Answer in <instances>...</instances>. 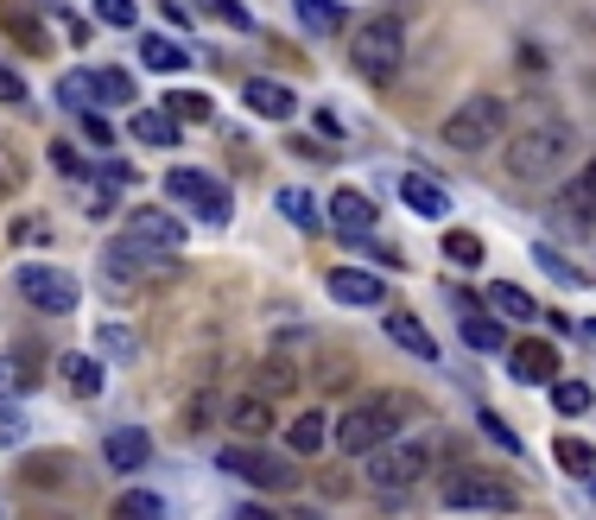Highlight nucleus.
Listing matches in <instances>:
<instances>
[{
  "instance_id": "1",
  "label": "nucleus",
  "mask_w": 596,
  "mask_h": 520,
  "mask_svg": "<svg viewBox=\"0 0 596 520\" xmlns=\"http://www.w3.org/2000/svg\"><path fill=\"white\" fill-rule=\"evenodd\" d=\"M571 153H577V128H571L565 115H540V121L514 128L501 165H508L514 184H540V178H552V172H565Z\"/></svg>"
},
{
  "instance_id": "2",
  "label": "nucleus",
  "mask_w": 596,
  "mask_h": 520,
  "mask_svg": "<svg viewBox=\"0 0 596 520\" xmlns=\"http://www.w3.org/2000/svg\"><path fill=\"white\" fill-rule=\"evenodd\" d=\"M425 476H438V438H432V432L388 438L381 451H368L362 457V483L375 495H413Z\"/></svg>"
},
{
  "instance_id": "3",
  "label": "nucleus",
  "mask_w": 596,
  "mask_h": 520,
  "mask_svg": "<svg viewBox=\"0 0 596 520\" xmlns=\"http://www.w3.org/2000/svg\"><path fill=\"white\" fill-rule=\"evenodd\" d=\"M400 419H407L400 393H362V400L343 407V419H330V444L349 451V457H368V451H381L388 438H400Z\"/></svg>"
},
{
  "instance_id": "4",
  "label": "nucleus",
  "mask_w": 596,
  "mask_h": 520,
  "mask_svg": "<svg viewBox=\"0 0 596 520\" xmlns=\"http://www.w3.org/2000/svg\"><path fill=\"white\" fill-rule=\"evenodd\" d=\"M349 64L362 71L368 83H393L400 77V64H407V26L400 20H362V26L349 32Z\"/></svg>"
},
{
  "instance_id": "5",
  "label": "nucleus",
  "mask_w": 596,
  "mask_h": 520,
  "mask_svg": "<svg viewBox=\"0 0 596 520\" xmlns=\"http://www.w3.org/2000/svg\"><path fill=\"white\" fill-rule=\"evenodd\" d=\"M501 128H508V102L501 96H464V102L444 115V147L451 153H489L495 140H501Z\"/></svg>"
},
{
  "instance_id": "6",
  "label": "nucleus",
  "mask_w": 596,
  "mask_h": 520,
  "mask_svg": "<svg viewBox=\"0 0 596 520\" xmlns=\"http://www.w3.org/2000/svg\"><path fill=\"white\" fill-rule=\"evenodd\" d=\"M216 469L254 483V489H292V483H299V457H292V451H267V444H223V451H216Z\"/></svg>"
},
{
  "instance_id": "7",
  "label": "nucleus",
  "mask_w": 596,
  "mask_h": 520,
  "mask_svg": "<svg viewBox=\"0 0 596 520\" xmlns=\"http://www.w3.org/2000/svg\"><path fill=\"white\" fill-rule=\"evenodd\" d=\"M444 508H464V514H514L520 495L508 476L495 469H451L444 476Z\"/></svg>"
},
{
  "instance_id": "8",
  "label": "nucleus",
  "mask_w": 596,
  "mask_h": 520,
  "mask_svg": "<svg viewBox=\"0 0 596 520\" xmlns=\"http://www.w3.org/2000/svg\"><path fill=\"white\" fill-rule=\"evenodd\" d=\"M115 241H121L128 254H140L147 267H159V260H172V254L184 248V223L172 216V209L140 204V209L128 216V223H121V235H115Z\"/></svg>"
},
{
  "instance_id": "9",
  "label": "nucleus",
  "mask_w": 596,
  "mask_h": 520,
  "mask_svg": "<svg viewBox=\"0 0 596 520\" xmlns=\"http://www.w3.org/2000/svg\"><path fill=\"white\" fill-rule=\"evenodd\" d=\"M20 299H26L32 312H45V317H71L83 305V286H77V273L32 260V267H20Z\"/></svg>"
},
{
  "instance_id": "10",
  "label": "nucleus",
  "mask_w": 596,
  "mask_h": 520,
  "mask_svg": "<svg viewBox=\"0 0 596 520\" xmlns=\"http://www.w3.org/2000/svg\"><path fill=\"white\" fill-rule=\"evenodd\" d=\"M165 191H172V197H178L184 209H197V216H204L209 229H223V223L235 216V197L223 191V178H216V172L178 165V172H165Z\"/></svg>"
},
{
  "instance_id": "11",
  "label": "nucleus",
  "mask_w": 596,
  "mask_h": 520,
  "mask_svg": "<svg viewBox=\"0 0 596 520\" xmlns=\"http://www.w3.org/2000/svg\"><path fill=\"white\" fill-rule=\"evenodd\" d=\"M596 223V159H584L577 172H565V184L552 191V229L584 235Z\"/></svg>"
},
{
  "instance_id": "12",
  "label": "nucleus",
  "mask_w": 596,
  "mask_h": 520,
  "mask_svg": "<svg viewBox=\"0 0 596 520\" xmlns=\"http://www.w3.org/2000/svg\"><path fill=\"white\" fill-rule=\"evenodd\" d=\"M508 375H514L520 388H552V381H559V343L514 337L508 343Z\"/></svg>"
},
{
  "instance_id": "13",
  "label": "nucleus",
  "mask_w": 596,
  "mask_h": 520,
  "mask_svg": "<svg viewBox=\"0 0 596 520\" xmlns=\"http://www.w3.org/2000/svg\"><path fill=\"white\" fill-rule=\"evenodd\" d=\"M324 286H330V299L349 305V312H375V305H388V280L368 273V267H337Z\"/></svg>"
},
{
  "instance_id": "14",
  "label": "nucleus",
  "mask_w": 596,
  "mask_h": 520,
  "mask_svg": "<svg viewBox=\"0 0 596 520\" xmlns=\"http://www.w3.org/2000/svg\"><path fill=\"white\" fill-rule=\"evenodd\" d=\"M324 216H330V229H337V235H349V241H368V235H375V223H381L375 197L349 191V184H343L337 197H330V209H324Z\"/></svg>"
},
{
  "instance_id": "15",
  "label": "nucleus",
  "mask_w": 596,
  "mask_h": 520,
  "mask_svg": "<svg viewBox=\"0 0 596 520\" xmlns=\"http://www.w3.org/2000/svg\"><path fill=\"white\" fill-rule=\"evenodd\" d=\"M147 457H153V438L140 432V425H115L102 438V464L121 469V476H133V469H147Z\"/></svg>"
},
{
  "instance_id": "16",
  "label": "nucleus",
  "mask_w": 596,
  "mask_h": 520,
  "mask_svg": "<svg viewBox=\"0 0 596 520\" xmlns=\"http://www.w3.org/2000/svg\"><path fill=\"white\" fill-rule=\"evenodd\" d=\"M241 102L254 108L260 121H292V115H299V96H292L285 83H273V77H248L241 83Z\"/></svg>"
},
{
  "instance_id": "17",
  "label": "nucleus",
  "mask_w": 596,
  "mask_h": 520,
  "mask_svg": "<svg viewBox=\"0 0 596 520\" xmlns=\"http://www.w3.org/2000/svg\"><path fill=\"white\" fill-rule=\"evenodd\" d=\"M388 343L393 349H407L413 362H438V337H432L413 312H388Z\"/></svg>"
},
{
  "instance_id": "18",
  "label": "nucleus",
  "mask_w": 596,
  "mask_h": 520,
  "mask_svg": "<svg viewBox=\"0 0 596 520\" xmlns=\"http://www.w3.org/2000/svg\"><path fill=\"white\" fill-rule=\"evenodd\" d=\"M229 432H235V444H260L267 432H273V407L260 400V393H241L229 407Z\"/></svg>"
},
{
  "instance_id": "19",
  "label": "nucleus",
  "mask_w": 596,
  "mask_h": 520,
  "mask_svg": "<svg viewBox=\"0 0 596 520\" xmlns=\"http://www.w3.org/2000/svg\"><path fill=\"white\" fill-rule=\"evenodd\" d=\"M57 375H64V388L77 393V400H96V393L108 388V368L96 362V356H83V349H71V356H57Z\"/></svg>"
},
{
  "instance_id": "20",
  "label": "nucleus",
  "mask_w": 596,
  "mask_h": 520,
  "mask_svg": "<svg viewBox=\"0 0 596 520\" xmlns=\"http://www.w3.org/2000/svg\"><path fill=\"white\" fill-rule=\"evenodd\" d=\"M83 83H89V102L96 108H128L133 102V77L121 64H96V71H83Z\"/></svg>"
},
{
  "instance_id": "21",
  "label": "nucleus",
  "mask_w": 596,
  "mask_h": 520,
  "mask_svg": "<svg viewBox=\"0 0 596 520\" xmlns=\"http://www.w3.org/2000/svg\"><path fill=\"white\" fill-rule=\"evenodd\" d=\"M128 133L140 140V147H153V153H172V147L184 140V128L165 115V108H140V115L128 121Z\"/></svg>"
},
{
  "instance_id": "22",
  "label": "nucleus",
  "mask_w": 596,
  "mask_h": 520,
  "mask_svg": "<svg viewBox=\"0 0 596 520\" xmlns=\"http://www.w3.org/2000/svg\"><path fill=\"white\" fill-rule=\"evenodd\" d=\"M324 444H330V413H317V407H305V413L285 425V451L292 457H317Z\"/></svg>"
},
{
  "instance_id": "23",
  "label": "nucleus",
  "mask_w": 596,
  "mask_h": 520,
  "mask_svg": "<svg viewBox=\"0 0 596 520\" xmlns=\"http://www.w3.org/2000/svg\"><path fill=\"white\" fill-rule=\"evenodd\" d=\"M400 204L419 209V216H451V191L432 184L425 172H400Z\"/></svg>"
},
{
  "instance_id": "24",
  "label": "nucleus",
  "mask_w": 596,
  "mask_h": 520,
  "mask_svg": "<svg viewBox=\"0 0 596 520\" xmlns=\"http://www.w3.org/2000/svg\"><path fill=\"white\" fill-rule=\"evenodd\" d=\"M273 209H280V216H285V223H292L299 235L330 229V223H324V209H317V197H312V191H299V184H285L280 197H273Z\"/></svg>"
},
{
  "instance_id": "25",
  "label": "nucleus",
  "mask_w": 596,
  "mask_h": 520,
  "mask_svg": "<svg viewBox=\"0 0 596 520\" xmlns=\"http://www.w3.org/2000/svg\"><path fill=\"white\" fill-rule=\"evenodd\" d=\"M489 317H508V324H540V305H533V292H527V286L495 280V286H489Z\"/></svg>"
},
{
  "instance_id": "26",
  "label": "nucleus",
  "mask_w": 596,
  "mask_h": 520,
  "mask_svg": "<svg viewBox=\"0 0 596 520\" xmlns=\"http://www.w3.org/2000/svg\"><path fill=\"white\" fill-rule=\"evenodd\" d=\"M292 13H299V26L312 32V39H337L343 20H349L337 0H292Z\"/></svg>"
},
{
  "instance_id": "27",
  "label": "nucleus",
  "mask_w": 596,
  "mask_h": 520,
  "mask_svg": "<svg viewBox=\"0 0 596 520\" xmlns=\"http://www.w3.org/2000/svg\"><path fill=\"white\" fill-rule=\"evenodd\" d=\"M140 64H147V71H159V77H178V71H191L184 45L159 39V32H147V39H140Z\"/></svg>"
},
{
  "instance_id": "28",
  "label": "nucleus",
  "mask_w": 596,
  "mask_h": 520,
  "mask_svg": "<svg viewBox=\"0 0 596 520\" xmlns=\"http://www.w3.org/2000/svg\"><path fill=\"white\" fill-rule=\"evenodd\" d=\"M464 343L469 349H483V356H501V349H508V324L489 317V312H469L464 317Z\"/></svg>"
},
{
  "instance_id": "29",
  "label": "nucleus",
  "mask_w": 596,
  "mask_h": 520,
  "mask_svg": "<svg viewBox=\"0 0 596 520\" xmlns=\"http://www.w3.org/2000/svg\"><path fill=\"white\" fill-rule=\"evenodd\" d=\"M552 464L565 469V476H577V483H590V476H596V451L565 432V438H552Z\"/></svg>"
},
{
  "instance_id": "30",
  "label": "nucleus",
  "mask_w": 596,
  "mask_h": 520,
  "mask_svg": "<svg viewBox=\"0 0 596 520\" xmlns=\"http://www.w3.org/2000/svg\"><path fill=\"white\" fill-rule=\"evenodd\" d=\"M108 520H172V508L153 489H128V495H115V514Z\"/></svg>"
},
{
  "instance_id": "31",
  "label": "nucleus",
  "mask_w": 596,
  "mask_h": 520,
  "mask_svg": "<svg viewBox=\"0 0 596 520\" xmlns=\"http://www.w3.org/2000/svg\"><path fill=\"white\" fill-rule=\"evenodd\" d=\"M26 178H32V159L20 153L7 133H0V197H20V191H26Z\"/></svg>"
},
{
  "instance_id": "32",
  "label": "nucleus",
  "mask_w": 596,
  "mask_h": 520,
  "mask_svg": "<svg viewBox=\"0 0 596 520\" xmlns=\"http://www.w3.org/2000/svg\"><path fill=\"white\" fill-rule=\"evenodd\" d=\"M64 469H71V457H64V451H45V457H26V464H20V483H32V489H57V483H71Z\"/></svg>"
},
{
  "instance_id": "33",
  "label": "nucleus",
  "mask_w": 596,
  "mask_h": 520,
  "mask_svg": "<svg viewBox=\"0 0 596 520\" xmlns=\"http://www.w3.org/2000/svg\"><path fill=\"white\" fill-rule=\"evenodd\" d=\"M102 273H108V286H115V292H128L133 280H140V273H153V267H147V260H140V254H128V248L115 241V248H108V254H102Z\"/></svg>"
},
{
  "instance_id": "34",
  "label": "nucleus",
  "mask_w": 596,
  "mask_h": 520,
  "mask_svg": "<svg viewBox=\"0 0 596 520\" xmlns=\"http://www.w3.org/2000/svg\"><path fill=\"white\" fill-rule=\"evenodd\" d=\"M204 20H216V26L229 32H254V13H248V0H191Z\"/></svg>"
},
{
  "instance_id": "35",
  "label": "nucleus",
  "mask_w": 596,
  "mask_h": 520,
  "mask_svg": "<svg viewBox=\"0 0 596 520\" xmlns=\"http://www.w3.org/2000/svg\"><path fill=\"white\" fill-rule=\"evenodd\" d=\"M590 400H596L590 381H571V375H559V381H552V407H559L565 419H584V413H590Z\"/></svg>"
},
{
  "instance_id": "36",
  "label": "nucleus",
  "mask_w": 596,
  "mask_h": 520,
  "mask_svg": "<svg viewBox=\"0 0 596 520\" xmlns=\"http://www.w3.org/2000/svg\"><path fill=\"white\" fill-rule=\"evenodd\" d=\"M165 115H172V121H209V115H216V102H209L204 89H172V96H165Z\"/></svg>"
},
{
  "instance_id": "37",
  "label": "nucleus",
  "mask_w": 596,
  "mask_h": 520,
  "mask_svg": "<svg viewBox=\"0 0 596 520\" xmlns=\"http://www.w3.org/2000/svg\"><path fill=\"white\" fill-rule=\"evenodd\" d=\"M444 260H457V267H483V241L469 229H451L444 235Z\"/></svg>"
},
{
  "instance_id": "38",
  "label": "nucleus",
  "mask_w": 596,
  "mask_h": 520,
  "mask_svg": "<svg viewBox=\"0 0 596 520\" xmlns=\"http://www.w3.org/2000/svg\"><path fill=\"white\" fill-rule=\"evenodd\" d=\"M533 260H540V267H545V273H552V280H559V286H584V280H590V273H577V267H571L565 254H552L545 241H540V248H533Z\"/></svg>"
},
{
  "instance_id": "39",
  "label": "nucleus",
  "mask_w": 596,
  "mask_h": 520,
  "mask_svg": "<svg viewBox=\"0 0 596 520\" xmlns=\"http://www.w3.org/2000/svg\"><path fill=\"white\" fill-rule=\"evenodd\" d=\"M96 20L115 26V32H128L133 20H140V7H133V0H96Z\"/></svg>"
},
{
  "instance_id": "40",
  "label": "nucleus",
  "mask_w": 596,
  "mask_h": 520,
  "mask_svg": "<svg viewBox=\"0 0 596 520\" xmlns=\"http://www.w3.org/2000/svg\"><path fill=\"white\" fill-rule=\"evenodd\" d=\"M476 425H483V438H489V444H501L508 457H520V438L501 425V413H489V407H483V413H476Z\"/></svg>"
},
{
  "instance_id": "41",
  "label": "nucleus",
  "mask_w": 596,
  "mask_h": 520,
  "mask_svg": "<svg viewBox=\"0 0 596 520\" xmlns=\"http://www.w3.org/2000/svg\"><path fill=\"white\" fill-rule=\"evenodd\" d=\"M77 128H83V140H89L96 153H102V147H115V128L102 121V108H83V115H77Z\"/></svg>"
},
{
  "instance_id": "42",
  "label": "nucleus",
  "mask_w": 596,
  "mask_h": 520,
  "mask_svg": "<svg viewBox=\"0 0 596 520\" xmlns=\"http://www.w3.org/2000/svg\"><path fill=\"white\" fill-rule=\"evenodd\" d=\"M20 438H26V413H20L13 400H0V451H7V444H20Z\"/></svg>"
},
{
  "instance_id": "43",
  "label": "nucleus",
  "mask_w": 596,
  "mask_h": 520,
  "mask_svg": "<svg viewBox=\"0 0 596 520\" xmlns=\"http://www.w3.org/2000/svg\"><path fill=\"white\" fill-rule=\"evenodd\" d=\"M0 102H7V108H20V102H26V77H20L13 64H0Z\"/></svg>"
},
{
  "instance_id": "44",
  "label": "nucleus",
  "mask_w": 596,
  "mask_h": 520,
  "mask_svg": "<svg viewBox=\"0 0 596 520\" xmlns=\"http://www.w3.org/2000/svg\"><path fill=\"white\" fill-rule=\"evenodd\" d=\"M292 381H299V375H292L285 362H267V368H260V400H267V393H280V388H292Z\"/></svg>"
},
{
  "instance_id": "45",
  "label": "nucleus",
  "mask_w": 596,
  "mask_h": 520,
  "mask_svg": "<svg viewBox=\"0 0 596 520\" xmlns=\"http://www.w3.org/2000/svg\"><path fill=\"white\" fill-rule=\"evenodd\" d=\"M52 165L64 172V178H83V159H77V147H64V140H52Z\"/></svg>"
},
{
  "instance_id": "46",
  "label": "nucleus",
  "mask_w": 596,
  "mask_h": 520,
  "mask_svg": "<svg viewBox=\"0 0 596 520\" xmlns=\"http://www.w3.org/2000/svg\"><path fill=\"white\" fill-rule=\"evenodd\" d=\"M102 178H108V184H133L140 172H133L128 159H102Z\"/></svg>"
},
{
  "instance_id": "47",
  "label": "nucleus",
  "mask_w": 596,
  "mask_h": 520,
  "mask_svg": "<svg viewBox=\"0 0 596 520\" xmlns=\"http://www.w3.org/2000/svg\"><path fill=\"white\" fill-rule=\"evenodd\" d=\"M312 121H317V133H324V140H343V121H337V115H330V108H317Z\"/></svg>"
},
{
  "instance_id": "48",
  "label": "nucleus",
  "mask_w": 596,
  "mask_h": 520,
  "mask_svg": "<svg viewBox=\"0 0 596 520\" xmlns=\"http://www.w3.org/2000/svg\"><path fill=\"white\" fill-rule=\"evenodd\" d=\"M209 413H216V400H209V393H197V400H191V413H184V419H191V432H197Z\"/></svg>"
},
{
  "instance_id": "49",
  "label": "nucleus",
  "mask_w": 596,
  "mask_h": 520,
  "mask_svg": "<svg viewBox=\"0 0 596 520\" xmlns=\"http://www.w3.org/2000/svg\"><path fill=\"white\" fill-rule=\"evenodd\" d=\"M13 388H26V375H20V368H13V362H0V400H7V393H13Z\"/></svg>"
},
{
  "instance_id": "50",
  "label": "nucleus",
  "mask_w": 596,
  "mask_h": 520,
  "mask_svg": "<svg viewBox=\"0 0 596 520\" xmlns=\"http://www.w3.org/2000/svg\"><path fill=\"white\" fill-rule=\"evenodd\" d=\"M39 235H45L39 229V216H20V223H13V241H39Z\"/></svg>"
},
{
  "instance_id": "51",
  "label": "nucleus",
  "mask_w": 596,
  "mask_h": 520,
  "mask_svg": "<svg viewBox=\"0 0 596 520\" xmlns=\"http://www.w3.org/2000/svg\"><path fill=\"white\" fill-rule=\"evenodd\" d=\"M235 520H280V514H267V508H241Z\"/></svg>"
},
{
  "instance_id": "52",
  "label": "nucleus",
  "mask_w": 596,
  "mask_h": 520,
  "mask_svg": "<svg viewBox=\"0 0 596 520\" xmlns=\"http://www.w3.org/2000/svg\"><path fill=\"white\" fill-rule=\"evenodd\" d=\"M590 337H596V317H590Z\"/></svg>"
}]
</instances>
